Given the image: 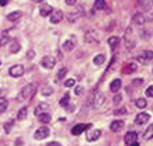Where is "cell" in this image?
<instances>
[{
  "instance_id": "21",
  "label": "cell",
  "mask_w": 153,
  "mask_h": 146,
  "mask_svg": "<svg viewBox=\"0 0 153 146\" xmlns=\"http://www.w3.org/2000/svg\"><path fill=\"white\" fill-rule=\"evenodd\" d=\"M21 16H23V13L17 10V11H13V13H10V14L7 16V20H9V21H16V20L21 19Z\"/></svg>"
},
{
  "instance_id": "15",
  "label": "cell",
  "mask_w": 153,
  "mask_h": 146,
  "mask_svg": "<svg viewBox=\"0 0 153 146\" xmlns=\"http://www.w3.org/2000/svg\"><path fill=\"white\" fill-rule=\"evenodd\" d=\"M83 14V9L80 7V9H77V10H74V11H72L69 14V17H68V20H69L70 23H73V21H76V20L79 19L80 16Z\"/></svg>"
},
{
  "instance_id": "32",
  "label": "cell",
  "mask_w": 153,
  "mask_h": 146,
  "mask_svg": "<svg viewBox=\"0 0 153 146\" xmlns=\"http://www.w3.org/2000/svg\"><path fill=\"white\" fill-rule=\"evenodd\" d=\"M19 51H20V44L19 42L11 44V47H10V52H11V53H17Z\"/></svg>"
},
{
  "instance_id": "17",
  "label": "cell",
  "mask_w": 153,
  "mask_h": 146,
  "mask_svg": "<svg viewBox=\"0 0 153 146\" xmlns=\"http://www.w3.org/2000/svg\"><path fill=\"white\" fill-rule=\"evenodd\" d=\"M124 128V121H120V119H117V121H112L111 125H110V129L112 132H118L120 129Z\"/></svg>"
},
{
  "instance_id": "26",
  "label": "cell",
  "mask_w": 153,
  "mask_h": 146,
  "mask_svg": "<svg viewBox=\"0 0 153 146\" xmlns=\"http://www.w3.org/2000/svg\"><path fill=\"white\" fill-rule=\"evenodd\" d=\"M27 107H23V108H20V111H19V115H17V119L19 121H23L24 118L27 117Z\"/></svg>"
},
{
  "instance_id": "10",
  "label": "cell",
  "mask_w": 153,
  "mask_h": 146,
  "mask_svg": "<svg viewBox=\"0 0 153 146\" xmlns=\"http://www.w3.org/2000/svg\"><path fill=\"white\" fill-rule=\"evenodd\" d=\"M84 39H86V42H98V35L96 31H87L86 33V35H84Z\"/></svg>"
},
{
  "instance_id": "9",
  "label": "cell",
  "mask_w": 153,
  "mask_h": 146,
  "mask_svg": "<svg viewBox=\"0 0 153 146\" xmlns=\"http://www.w3.org/2000/svg\"><path fill=\"white\" fill-rule=\"evenodd\" d=\"M150 119V115H149L148 113H140L136 115V118H135V122L139 124V125H143V124H146Z\"/></svg>"
},
{
  "instance_id": "24",
  "label": "cell",
  "mask_w": 153,
  "mask_h": 146,
  "mask_svg": "<svg viewBox=\"0 0 153 146\" xmlns=\"http://www.w3.org/2000/svg\"><path fill=\"white\" fill-rule=\"evenodd\" d=\"M105 7H107L105 0H96V3H94V9H97V10H104Z\"/></svg>"
},
{
  "instance_id": "11",
  "label": "cell",
  "mask_w": 153,
  "mask_h": 146,
  "mask_svg": "<svg viewBox=\"0 0 153 146\" xmlns=\"http://www.w3.org/2000/svg\"><path fill=\"white\" fill-rule=\"evenodd\" d=\"M48 110H49V105H48L47 103H39L37 105L35 111H34V114L38 117V115H41V114H44V113H48Z\"/></svg>"
},
{
  "instance_id": "48",
  "label": "cell",
  "mask_w": 153,
  "mask_h": 146,
  "mask_svg": "<svg viewBox=\"0 0 153 146\" xmlns=\"http://www.w3.org/2000/svg\"><path fill=\"white\" fill-rule=\"evenodd\" d=\"M129 146H139V143H136V142H134V143H131Z\"/></svg>"
},
{
  "instance_id": "1",
  "label": "cell",
  "mask_w": 153,
  "mask_h": 146,
  "mask_svg": "<svg viewBox=\"0 0 153 146\" xmlns=\"http://www.w3.org/2000/svg\"><path fill=\"white\" fill-rule=\"evenodd\" d=\"M34 93H35V84L30 83V84L24 86L23 89H21V91H20L19 96H17V100H19V101L30 100V99H31V97L34 96Z\"/></svg>"
},
{
  "instance_id": "30",
  "label": "cell",
  "mask_w": 153,
  "mask_h": 146,
  "mask_svg": "<svg viewBox=\"0 0 153 146\" xmlns=\"http://www.w3.org/2000/svg\"><path fill=\"white\" fill-rule=\"evenodd\" d=\"M10 41V37L7 35V33H4L1 37H0V47H3V45H6V44Z\"/></svg>"
},
{
  "instance_id": "25",
  "label": "cell",
  "mask_w": 153,
  "mask_h": 146,
  "mask_svg": "<svg viewBox=\"0 0 153 146\" xmlns=\"http://www.w3.org/2000/svg\"><path fill=\"white\" fill-rule=\"evenodd\" d=\"M108 44H110V47L111 48H117L118 47V44H120V38L118 37H110L108 38Z\"/></svg>"
},
{
  "instance_id": "2",
  "label": "cell",
  "mask_w": 153,
  "mask_h": 146,
  "mask_svg": "<svg viewBox=\"0 0 153 146\" xmlns=\"http://www.w3.org/2000/svg\"><path fill=\"white\" fill-rule=\"evenodd\" d=\"M49 136V129L47 127H41L38 128L35 133H34V138L37 139V141H42V139H45V138Z\"/></svg>"
},
{
  "instance_id": "23",
  "label": "cell",
  "mask_w": 153,
  "mask_h": 146,
  "mask_svg": "<svg viewBox=\"0 0 153 146\" xmlns=\"http://www.w3.org/2000/svg\"><path fill=\"white\" fill-rule=\"evenodd\" d=\"M93 62H94V65H97V66H100V65H102L104 62H105V56L102 55V53H100V55H97V56L93 59Z\"/></svg>"
},
{
  "instance_id": "7",
  "label": "cell",
  "mask_w": 153,
  "mask_h": 146,
  "mask_svg": "<svg viewBox=\"0 0 153 146\" xmlns=\"http://www.w3.org/2000/svg\"><path fill=\"white\" fill-rule=\"evenodd\" d=\"M136 59H138V62H140V63H148L149 61L153 59V51H145L143 53L139 55Z\"/></svg>"
},
{
  "instance_id": "18",
  "label": "cell",
  "mask_w": 153,
  "mask_h": 146,
  "mask_svg": "<svg viewBox=\"0 0 153 146\" xmlns=\"http://www.w3.org/2000/svg\"><path fill=\"white\" fill-rule=\"evenodd\" d=\"M132 21H134L135 24H138V25H143V24L146 23V17H145L143 14H140V13H136V14L132 17Z\"/></svg>"
},
{
  "instance_id": "27",
  "label": "cell",
  "mask_w": 153,
  "mask_h": 146,
  "mask_svg": "<svg viewBox=\"0 0 153 146\" xmlns=\"http://www.w3.org/2000/svg\"><path fill=\"white\" fill-rule=\"evenodd\" d=\"M143 136H145V139H152V138H153V124L148 127V129L145 131Z\"/></svg>"
},
{
  "instance_id": "43",
  "label": "cell",
  "mask_w": 153,
  "mask_h": 146,
  "mask_svg": "<svg viewBox=\"0 0 153 146\" xmlns=\"http://www.w3.org/2000/svg\"><path fill=\"white\" fill-rule=\"evenodd\" d=\"M47 146H62V145H60L59 142H49Z\"/></svg>"
},
{
  "instance_id": "5",
  "label": "cell",
  "mask_w": 153,
  "mask_h": 146,
  "mask_svg": "<svg viewBox=\"0 0 153 146\" xmlns=\"http://www.w3.org/2000/svg\"><path fill=\"white\" fill-rule=\"evenodd\" d=\"M41 66L42 67H45V69H52L53 66H55V58L52 56H44L41 59Z\"/></svg>"
},
{
  "instance_id": "16",
  "label": "cell",
  "mask_w": 153,
  "mask_h": 146,
  "mask_svg": "<svg viewBox=\"0 0 153 146\" xmlns=\"http://www.w3.org/2000/svg\"><path fill=\"white\" fill-rule=\"evenodd\" d=\"M100 135H101V131L100 129H93V131L87 132V141H97L98 138H100Z\"/></svg>"
},
{
  "instance_id": "39",
  "label": "cell",
  "mask_w": 153,
  "mask_h": 146,
  "mask_svg": "<svg viewBox=\"0 0 153 146\" xmlns=\"http://www.w3.org/2000/svg\"><path fill=\"white\" fill-rule=\"evenodd\" d=\"M11 127H13V121H10V122L4 124V129H6V132H10V129H11Z\"/></svg>"
},
{
  "instance_id": "38",
  "label": "cell",
  "mask_w": 153,
  "mask_h": 146,
  "mask_svg": "<svg viewBox=\"0 0 153 146\" xmlns=\"http://www.w3.org/2000/svg\"><path fill=\"white\" fill-rule=\"evenodd\" d=\"M145 3H142V4H143V7L145 9H150V7H152V0H143Z\"/></svg>"
},
{
  "instance_id": "12",
  "label": "cell",
  "mask_w": 153,
  "mask_h": 146,
  "mask_svg": "<svg viewBox=\"0 0 153 146\" xmlns=\"http://www.w3.org/2000/svg\"><path fill=\"white\" fill-rule=\"evenodd\" d=\"M63 19V13L60 10H56V11H52L51 14V23L52 24H58L60 23V20Z\"/></svg>"
},
{
  "instance_id": "3",
  "label": "cell",
  "mask_w": 153,
  "mask_h": 146,
  "mask_svg": "<svg viewBox=\"0 0 153 146\" xmlns=\"http://www.w3.org/2000/svg\"><path fill=\"white\" fill-rule=\"evenodd\" d=\"M9 73H10V76H13V77H20V76L24 75V66L23 65H13L9 69Z\"/></svg>"
},
{
  "instance_id": "31",
  "label": "cell",
  "mask_w": 153,
  "mask_h": 146,
  "mask_svg": "<svg viewBox=\"0 0 153 146\" xmlns=\"http://www.w3.org/2000/svg\"><path fill=\"white\" fill-rule=\"evenodd\" d=\"M69 100H70V96L69 94H65L63 97H62V100H60V105L62 107H68V104H69Z\"/></svg>"
},
{
  "instance_id": "50",
  "label": "cell",
  "mask_w": 153,
  "mask_h": 146,
  "mask_svg": "<svg viewBox=\"0 0 153 146\" xmlns=\"http://www.w3.org/2000/svg\"><path fill=\"white\" fill-rule=\"evenodd\" d=\"M0 63H1V61H0Z\"/></svg>"
},
{
  "instance_id": "28",
  "label": "cell",
  "mask_w": 153,
  "mask_h": 146,
  "mask_svg": "<svg viewBox=\"0 0 153 146\" xmlns=\"http://www.w3.org/2000/svg\"><path fill=\"white\" fill-rule=\"evenodd\" d=\"M7 105H9V101L6 99H0V114L4 113L6 110H7Z\"/></svg>"
},
{
  "instance_id": "35",
  "label": "cell",
  "mask_w": 153,
  "mask_h": 146,
  "mask_svg": "<svg viewBox=\"0 0 153 146\" xmlns=\"http://www.w3.org/2000/svg\"><path fill=\"white\" fill-rule=\"evenodd\" d=\"M114 114H115V115H124V114H126V108H118V110H114Z\"/></svg>"
},
{
  "instance_id": "33",
  "label": "cell",
  "mask_w": 153,
  "mask_h": 146,
  "mask_svg": "<svg viewBox=\"0 0 153 146\" xmlns=\"http://www.w3.org/2000/svg\"><path fill=\"white\" fill-rule=\"evenodd\" d=\"M53 93V89H52L51 86H45L44 89H42V94L44 96H51Z\"/></svg>"
},
{
  "instance_id": "29",
  "label": "cell",
  "mask_w": 153,
  "mask_h": 146,
  "mask_svg": "<svg viewBox=\"0 0 153 146\" xmlns=\"http://www.w3.org/2000/svg\"><path fill=\"white\" fill-rule=\"evenodd\" d=\"M66 73H68V69H66V67H62V69L58 72V75H56V80H62L66 76Z\"/></svg>"
},
{
  "instance_id": "6",
  "label": "cell",
  "mask_w": 153,
  "mask_h": 146,
  "mask_svg": "<svg viewBox=\"0 0 153 146\" xmlns=\"http://www.w3.org/2000/svg\"><path fill=\"white\" fill-rule=\"evenodd\" d=\"M90 127H91L90 124H79V125H74V127L72 128V133L77 136V135H80L82 132H84L86 129H88Z\"/></svg>"
},
{
  "instance_id": "40",
  "label": "cell",
  "mask_w": 153,
  "mask_h": 146,
  "mask_svg": "<svg viewBox=\"0 0 153 146\" xmlns=\"http://www.w3.org/2000/svg\"><path fill=\"white\" fill-rule=\"evenodd\" d=\"M121 100H122V97H121L120 94L115 96V97H114V104H120V103H121Z\"/></svg>"
},
{
  "instance_id": "34",
  "label": "cell",
  "mask_w": 153,
  "mask_h": 146,
  "mask_svg": "<svg viewBox=\"0 0 153 146\" xmlns=\"http://www.w3.org/2000/svg\"><path fill=\"white\" fill-rule=\"evenodd\" d=\"M135 104H136L138 108H145V107H146V100L145 99H138Z\"/></svg>"
},
{
  "instance_id": "19",
  "label": "cell",
  "mask_w": 153,
  "mask_h": 146,
  "mask_svg": "<svg viewBox=\"0 0 153 146\" xmlns=\"http://www.w3.org/2000/svg\"><path fill=\"white\" fill-rule=\"evenodd\" d=\"M52 7L49 4H45V6H42L41 9H39V14L42 16V17H47V16H51L52 14Z\"/></svg>"
},
{
  "instance_id": "47",
  "label": "cell",
  "mask_w": 153,
  "mask_h": 146,
  "mask_svg": "<svg viewBox=\"0 0 153 146\" xmlns=\"http://www.w3.org/2000/svg\"><path fill=\"white\" fill-rule=\"evenodd\" d=\"M16 145H17V146H21V145H23V141H21V139H17V141H16Z\"/></svg>"
},
{
  "instance_id": "13",
  "label": "cell",
  "mask_w": 153,
  "mask_h": 146,
  "mask_svg": "<svg viewBox=\"0 0 153 146\" xmlns=\"http://www.w3.org/2000/svg\"><path fill=\"white\" fill-rule=\"evenodd\" d=\"M136 69H138V65H136V63H126V65L122 67V73H124V75H131V73L136 72Z\"/></svg>"
},
{
  "instance_id": "42",
  "label": "cell",
  "mask_w": 153,
  "mask_h": 146,
  "mask_svg": "<svg viewBox=\"0 0 153 146\" xmlns=\"http://www.w3.org/2000/svg\"><path fill=\"white\" fill-rule=\"evenodd\" d=\"M74 93H76L77 96L82 94V93H83V89H82V87H76V90H74Z\"/></svg>"
},
{
  "instance_id": "14",
  "label": "cell",
  "mask_w": 153,
  "mask_h": 146,
  "mask_svg": "<svg viewBox=\"0 0 153 146\" xmlns=\"http://www.w3.org/2000/svg\"><path fill=\"white\" fill-rule=\"evenodd\" d=\"M74 47H76V39H74V37H70L69 39H66L65 44H63V49H65V51H72Z\"/></svg>"
},
{
  "instance_id": "37",
  "label": "cell",
  "mask_w": 153,
  "mask_h": 146,
  "mask_svg": "<svg viewBox=\"0 0 153 146\" xmlns=\"http://www.w3.org/2000/svg\"><path fill=\"white\" fill-rule=\"evenodd\" d=\"M145 93H146V96H148V97H153V86H149Z\"/></svg>"
},
{
  "instance_id": "20",
  "label": "cell",
  "mask_w": 153,
  "mask_h": 146,
  "mask_svg": "<svg viewBox=\"0 0 153 146\" xmlns=\"http://www.w3.org/2000/svg\"><path fill=\"white\" fill-rule=\"evenodd\" d=\"M121 84H122V83H121L120 79H115V80L111 82V84H110V90H111L112 93H117V91H120Z\"/></svg>"
},
{
  "instance_id": "44",
  "label": "cell",
  "mask_w": 153,
  "mask_h": 146,
  "mask_svg": "<svg viewBox=\"0 0 153 146\" xmlns=\"http://www.w3.org/2000/svg\"><path fill=\"white\" fill-rule=\"evenodd\" d=\"M33 56H34V51H28L27 58H28V59H33Z\"/></svg>"
},
{
  "instance_id": "4",
  "label": "cell",
  "mask_w": 153,
  "mask_h": 146,
  "mask_svg": "<svg viewBox=\"0 0 153 146\" xmlns=\"http://www.w3.org/2000/svg\"><path fill=\"white\" fill-rule=\"evenodd\" d=\"M91 101H93V107H94V108H100L102 104H104V101H105V97H104V94H102V93H96V94H94V97L91 99Z\"/></svg>"
},
{
  "instance_id": "45",
  "label": "cell",
  "mask_w": 153,
  "mask_h": 146,
  "mask_svg": "<svg viewBox=\"0 0 153 146\" xmlns=\"http://www.w3.org/2000/svg\"><path fill=\"white\" fill-rule=\"evenodd\" d=\"M132 83H134V84H142V79H135Z\"/></svg>"
},
{
  "instance_id": "41",
  "label": "cell",
  "mask_w": 153,
  "mask_h": 146,
  "mask_svg": "<svg viewBox=\"0 0 153 146\" xmlns=\"http://www.w3.org/2000/svg\"><path fill=\"white\" fill-rule=\"evenodd\" d=\"M66 1V4L68 6H74L76 4V0H65Z\"/></svg>"
},
{
  "instance_id": "49",
  "label": "cell",
  "mask_w": 153,
  "mask_h": 146,
  "mask_svg": "<svg viewBox=\"0 0 153 146\" xmlns=\"http://www.w3.org/2000/svg\"><path fill=\"white\" fill-rule=\"evenodd\" d=\"M35 1H37V3H41V1H44V0H35Z\"/></svg>"
},
{
  "instance_id": "46",
  "label": "cell",
  "mask_w": 153,
  "mask_h": 146,
  "mask_svg": "<svg viewBox=\"0 0 153 146\" xmlns=\"http://www.w3.org/2000/svg\"><path fill=\"white\" fill-rule=\"evenodd\" d=\"M9 0H0V6H7Z\"/></svg>"
},
{
  "instance_id": "22",
  "label": "cell",
  "mask_w": 153,
  "mask_h": 146,
  "mask_svg": "<svg viewBox=\"0 0 153 146\" xmlns=\"http://www.w3.org/2000/svg\"><path fill=\"white\" fill-rule=\"evenodd\" d=\"M38 119H39V122H42V124H49L51 122V114L44 113V114H41V115H38Z\"/></svg>"
},
{
  "instance_id": "36",
  "label": "cell",
  "mask_w": 153,
  "mask_h": 146,
  "mask_svg": "<svg viewBox=\"0 0 153 146\" xmlns=\"http://www.w3.org/2000/svg\"><path fill=\"white\" fill-rule=\"evenodd\" d=\"M74 86V79H68L65 82V87H73Z\"/></svg>"
},
{
  "instance_id": "8",
  "label": "cell",
  "mask_w": 153,
  "mask_h": 146,
  "mask_svg": "<svg viewBox=\"0 0 153 146\" xmlns=\"http://www.w3.org/2000/svg\"><path fill=\"white\" fill-rule=\"evenodd\" d=\"M136 139H138V133L134 131H129L125 133V138H124V142H125L126 145H131V143H134V142H136Z\"/></svg>"
}]
</instances>
